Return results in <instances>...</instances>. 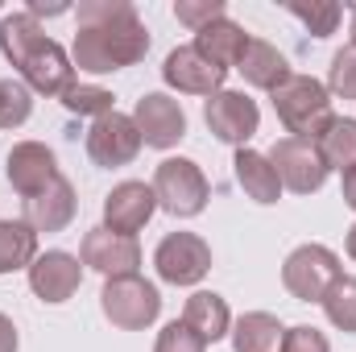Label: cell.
<instances>
[{"label": "cell", "instance_id": "1", "mask_svg": "<svg viewBox=\"0 0 356 352\" xmlns=\"http://www.w3.org/2000/svg\"><path fill=\"white\" fill-rule=\"evenodd\" d=\"M149 54V29L129 0H83L71 63L88 75H112Z\"/></svg>", "mask_w": 356, "mask_h": 352}, {"label": "cell", "instance_id": "2", "mask_svg": "<svg viewBox=\"0 0 356 352\" xmlns=\"http://www.w3.org/2000/svg\"><path fill=\"white\" fill-rule=\"evenodd\" d=\"M0 54L17 67L21 83L38 95H63L75 83L71 54L54 38H46V29L29 13H8L0 21Z\"/></svg>", "mask_w": 356, "mask_h": 352}, {"label": "cell", "instance_id": "3", "mask_svg": "<svg viewBox=\"0 0 356 352\" xmlns=\"http://www.w3.org/2000/svg\"><path fill=\"white\" fill-rule=\"evenodd\" d=\"M273 112H277V120L286 125L290 137L315 141L332 120V91H327V83H319L311 75H290L273 91Z\"/></svg>", "mask_w": 356, "mask_h": 352}, {"label": "cell", "instance_id": "4", "mask_svg": "<svg viewBox=\"0 0 356 352\" xmlns=\"http://www.w3.org/2000/svg\"><path fill=\"white\" fill-rule=\"evenodd\" d=\"M99 311L112 328L120 332H145L158 315H162V294L154 282H145L141 273L129 278H108L99 290Z\"/></svg>", "mask_w": 356, "mask_h": 352}, {"label": "cell", "instance_id": "5", "mask_svg": "<svg viewBox=\"0 0 356 352\" xmlns=\"http://www.w3.org/2000/svg\"><path fill=\"white\" fill-rule=\"evenodd\" d=\"M149 186H154V195H158V207L170 211L175 220L199 216V211L207 207V195H211L203 170H199L191 158H166V162L154 170V182H149Z\"/></svg>", "mask_w": 356, "mask_h": 352}, {"label": "cell", "instance_id": "6", "mask_svg": "<svg viewBox=\"0 0 356 352\" xmlns=\"http://www.w3.org/2000/svg\"><path fill=\"white\" fill-rule=\"evenodd\" d=\"M340 257L327 245H298L286 265H282V286L298 298V303H323L327 286L340 278Z\"/></svg>", "mask_w": 356, "mask_h": 352}, {"label": "cell", "instance_id": "7", "mask_svg": "<svg viewBox=\"0 0 356 352\" xmlns=\"http://www.w3.org/2000/svg\"><path fill=\"white\" fill-rule=\"evenodd\" d=\"M266 158H269V166L277 170L282 191L315 195L327 182V166H323L315 141H307V137H282V141H273V150H269Z\"/></svg>", "mask_w": 356, "mask_h": 352}, {"label": "cell", "instance_id": "8", "mask_svg": "<svg viewBox=\"0 0 356 352\" xmlns=\"http://www.w3.org/2000/svg\"><path fill=\"white\" fill-rule=\"evenodd\" d=\"M154 265H158V278L170 286H199L211 269V249L195 232H170L154 249Z\"/></svg>", "mask_w": 356, "mask_h": 352}, {"label": "cell", "instance_id": "9", "mask_svg": "<svg viewBox=\"0 0 356 352\" xmlns=\"http://www.w3.org/2000/svg\"><path fill=\"white\" fill-rule=\"evenodd\" d=\"M203 120H207V129H211L216 141L245 150V141H249V137L257 133V125H261V112H257V104H253L245 91H216V95L203 104Z\"/></svg>", "mask_w": 356, "mask_h": 352}, {"label": "cell", "instance_id": "10", "mask_svg": "<svg viewBox=\"0 0 356 352\" xmlns=\"http://www.w3.org/2000/svg\"><path fill=\"white\" fill-rule=\"evenodd\" d=\"M141 133L133 125V116L124 112H108L99 120H91V133H88V158L104 170H116V166H129L137 154H141Z\"/></svg>", "mask_w": 356, "mask_h": 352}, {"label": "cell", "instance_id": "11", "mask_svg": "<svg viewBox=\"0 0 356 352\" xmlns=\"http://www.w3.org/2000/svg\"><path fill=\"white\" fill-rule=\"evenodd\" d=\"M133 125H137L141 141L154 145V150H175L178 141L186 137V112H182V104L170 99L166 91L141 95L137 108H133Z\"/></svg>", "mask_w": 356, "mask_h": 352}, {"label": "cell", "instance_id": "12", "mask_svg": "<svg viewBox=\"0 0 356 352\" xmlns=\"http://www.w3.org/2000/svg\"><path fill=\"white\" fill-rule=\"evenodd\" d=\"M154 211H158L154 186L129 178V182H116L108 191V199H104V228L108 232H120V237H137L154 220Z\"/></svg>", "mask_w": 356, "mask_h": 352}, {"label": "cell", "instance_id": "13", "mask_svg": "<svg viewBox=\"0 0 356 352\" xmlns=\"http://www.w3.org/2000/svg\"><path fill=\"white\" fill-rule=\"evenodd\" d=\"M79 262L88 265V269H95V273H104V282L108 278H129L141 265V245H137V237L91 228L88 237H83V245H79Z\"/></svg>", "mask_w": 356, "mask_h": 352}, {"label": "cell", "instance_id": "14", "mask_svg": "<svg viewBox=\"0 0 356 352\" xmlns=\"http://www.w3.org/2000/svg\"><path fill=\"white\" fill-rule=\"evenodd\" d=\"M4 175H8V186H13L21 199H33V195H42V191L58 178V158H54V150H46L42 141H17V145L8 150Z\"/></svg>", "mask_w": 356, "mask_h": 352}, {"label": "cell", "instance_id": "15", "mask_svg": "<svg viewBox=\"0 0 356 352\" xmlns=\"http://www.w3.org/2000/svg\"><path fill=\"white\" fill-rule=\"evenodd\" d=\"M83 286V262L63 253V249H50V253H38L29 265V290L42 298V303H67L75 290Z\"/></svg>", "mask_w": 356, "mask_h": 352}, {"label": "cell", "instance_id": "16", "mask_svg": "<svg viewBox=\"0 0 356 352\" xmlns=\"http://www.w3.org/2000/svg\"><path fill=\"white\" fill-rule=\"evenodd\" d=\"M162 79L170 83V88L186 91V95H216V91H224V79H228V71H220V67H211L195 46H178L166 54V67H162Z\"/></svg>", "mask_w": 356, "mask_h": 352}, {"label": "cell", "instance_id": "17", "mask_svg": "<svg viewBox=\"0 0 356 352\" xmlns=\"http://www.w3.org/2000/svg\"><path fill=\"white\" fill-rule=\"evenodd\" d=\"M75 211H79L75 186H71L63 175L54 178L42 195L25 199V224H29L33 232H63V228L75 220Z\"/></svg>", "mask_w": 356, "mask_h": 352}, {"label": "cell", "instance_id": "18", "mask_svg": "<svg viewBox=\"0 0 356 352\" xmlns=\"http://www.w3.org/2000/svg\"><path fill=\"white\" fill-rule=\"evenodd\" d=\"M191 46H195V50H199L211 67L228 71V67H236V63L245 58V50H249V33H245L236 21L220 17V21H211L207 29H199Z\"/></svg>", "mask_w": 356, "mask_h": 352}, {"label": "cell", "instance_id": "19", "mask_svg": "<svg viewBox=\"0 0 356 352\" xmlns=\"http://www.w3.org/2000/svg\"><path fill=\"white\" fill-rule=\"evenodd\" d=\"M182 323H186L203 344H216V340H224V336L232 332V311H228V303H224L216 290H195V294L186 298V307H182Z\"/></svg>", "mask_w": 356, "mask_h": 352}, {"label": "cell", "instance_id": "20", "mask_svg": "<svg viewBox=\"0 0 356 352\" xmlns=\"http://www.w3.org/2000/svg\"><path fill=\"white\" fill-rule=\"evenodd\" d=\"M236 71L245 75L249 88L269 91V95L290 79V63H286V54H282L277 46L261 42V38H249V50H245V58L236 63Z\"/></svg>", "mask_w": 356, "mask_h": 352}, {"label": "cell", "instance_id": "21", "mask_svg": "<svg viewBox=\"0 0 356 352\" xmlns=\"http://www.w3.org/2000/svg\"><path fill=\"white\" fill-rule=\"evenodd\" d=\"M232 170H236V182H241V191L253 199V203H277L282 199V182H277V170L269 166L266 154H257V150H236V158H232Z\"/></svg>", "mask_w": 356, "mask_h": 352}, {"label": "cell", "instance_id": "22", "mask_svg": "<svg viewBox=\"0 0 356 352\" xmlns=\"http://www.w3.org/2000/svg\"><path fill=\"white\" fill-rule=\"evenodd\" d=\"M232 352H282L286 328L277 323V315L269 311H249L232 323Z\"/></svg>", "mask_w": 356, "mask_h": 352}, {"label": "cell", "instance_id": "23", "mask_svg": "<svg viewBox=\"0 0 356 352\" xmlns=\"http://www.w3.org/2000/svg\"><path fill=\"white\" fill-rule=\"evenodd\" d=\"M315 150H319V158H323L327 170H340L344 175L348 166H356V120L332 116L327 129L315 137Z\"/></svg>", "mask_w": 356, "mask_h": 352}, {"label": "cell", "instance_id": "24", "mask_svg": "<svg viewBox=\"0 0 356 352\" xmlns=\"http://www.w3.org/2000/svg\"><path fill=\"white\" fill-rule=\"evenodd\" d=\"M38 257V232L25 220H0V273L29 269Z\"/></svg>", "mask_w": 356, "mask_h": 352}, {"label": "cell", "instance_id": "25", "mask_svg": "<svg viewBox=\"0 0 356 352\" xmlns=\"http://www.w3.org/2000/svg\"><path fill=\"white\" fill-rule=\"evenodd\" d=\"M323 315H327L332 328L356 336V278L340 273V278L327 286V294H323Z\"/></svg>", "mask_w": 356, "mask_h": 352}, {"label": "cell", "instance_id": "26", "mask_svg": "<svg viewBox=\"0 0 356 352\" xmlns=\"http://www.w3.org/2000/svg\"><path fill=\"white\" fill-rule=\"evenodd\" d=\"M286 8H290L315 38H332L336 25H340V17H344V8H340L336 0H286Z\"/></svg>", "mask_w": 356, "mask_h": 352}, {"label": "cell", "instance_id": "27", "mask_svg": "<svg viewBox=\"0 0 356 352\" xmlns=\"http://www.w3.org/2000/svg\"><path fill=\"white\" fill-rule=\"evenodd\" d=\"M58 99H63V108H67L71 116H91V120H99V116L116 112V108H112V91L95 88V83H71Z\"/></svg>", "mask_w": 356, "mask_h": 352}, {"label": "cell", "instance_id": "28", "mask_svg": "<svg viewBox=\"0 0 356 352\" xmlns=\"http://www.w3.org/2000/svg\"><path fill=\"white\" fill-rule=\"evenodd\" d=\"M29 112H33V91L21 79H0V129L25 125Z\"/></svg>", "mask_w": 356, "mask_h": 352}, {"label": "cell", "instance_id": "29", "mask_svg": "<svg viewBox=\"0 0 356 352\" xmlns=\"http://www.w3.org/2000/svg\"><path fill=\"white\" fill-rule=\"evenodd\" d=\"M175 17L191 29V33H199V29H207L211 21L228 17V4H224V0H178Z\"/></svg>", "mask_w": 356, "mask_h": 352}, {"label": "cell", "instance_id": "30", "mask_svg": "<svg viewBox=\"0 0 356 352\" xmlns=\"http://www.w3.org/2000/svg\"><path fill=\"white\" fill-rule=\"evenodd\" d=\"M327 91L340 95V99H356V50L353 46L336 50L332 71H327Z\"/></svg>", "mask_w": 356, "mask_h": 352}, {"label": "cell", "instance_id": "31", "mask_svg": "<svg viewBox=\"0 0 356 352\" xmlns=\"http://www.w3.org/2000/svg\"><path fill=\"white\" fill-rule=\"evenodd\" d=\"M154 352H207V344H203V340L182 323V319H175V323H166V328L158 332Z\"/></svg>", "mask_w": 356, "mask_h": 352}, {"label": "cell", "instance_id": "32", "mask_svg": "<svg viewBox=\"0 0 356 352\" xmlns=\"http://www.w3.org/2000/svg\"><path fill=\"white\" fill-rule=\"evenodd\" d=\"M282 352H332L327 336L311 323H298V328H286L282 336Z\"/></svg>", "mask_w": 356, "mask_h": 352}, {"label": "cell", "instance_id": "33", "mask_svg": "<svg viewBox=\"0 0 356 352\" xmlns=\"http://www.w3.org/2000/svg\"><path fill=\"white\" fill-rule=\"evenodd\" d=\"M29 17H63V13H71V4L67 0H29V8H25Z\"/></svg>", "mask_w": 356, "mask_h": 352}, {"label": "cell", "instance_id": "34", "mask_svg": "<svg viewBox=\"0 0 356 352\" xmlns=\"http://www.w3.org/2000/svg\"><path fill=\"white\" fill-rule=\"evenodd\" d=\"M0 352H17V328L8 315H0Z\"/></svg>", "mask_w": 356, "mask_h": 352}, {"label": "cell", "instance_id": "35", "mask_svg": "<svg viewBox=\"0 0 356 352\" xmlns=\"http://www.w3.org/2000/svg\"><path fill=\"white\" fill-rule=\"evenodd\" d=\"M340 191H344V203H348V207L356 211V166H348V170H344V182H340Z\"/></svg>", "mask_w": 356, "mask_h": 352}, {"label": "cell", "instance_id": "36", "mask_svg": "<svg viewBox=\"0 0 356 352\" xmlns=\"http://www.w3.org/2000/svg\"><path fill=\"white\" fill-rule=\"evenodd\" d=\"M348 257H353V262H356V224H353V228H348Z\"/></svg>", "mask_w": 356, "mask_h": 352}, {"label": "cell", "instance_id": "37", "mask_svg": "<svg viewBox=\"0 0 356 352\" xmlns=\"http://www.w3.org/2000/svg\"><path fill=\"white\" fill-rule=\"evenodd\" d=\"M353 50H356V8H353Z\"/></svg>", "mask_w": 356, "mask_h": 352}]
</instances>
